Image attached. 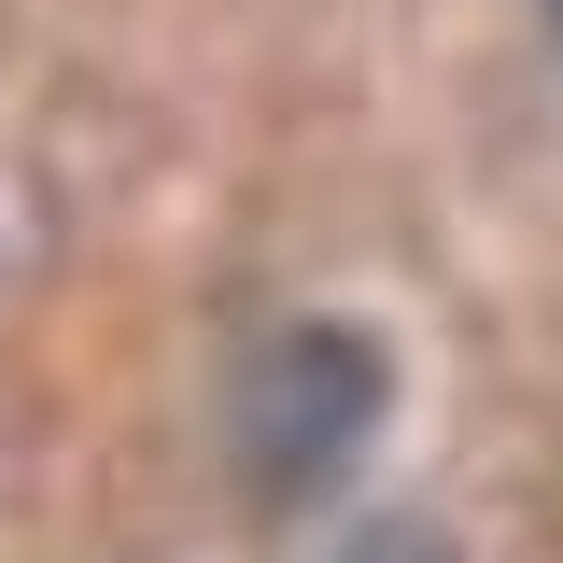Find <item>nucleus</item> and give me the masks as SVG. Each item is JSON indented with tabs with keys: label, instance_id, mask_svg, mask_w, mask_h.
I'll return each instance as SVG.
<instances>
[{
	"label": "nucleus",
	"instance_id": "nucleus-1",
	"mask_svg": "<svg viewBox=\"0 0 563 563\" xmlns=\"http://www.w3.org/2000/svg\"><path fill=\"white\" fill-rule=\"evenodd\" d=\"M380 437V339L352 324H282L240 366V409H225V451L268 507H310V493L352 479V451Z\"/></svg>",
	"mask_w": 563,
	"mask_h": 563
},
{
	"label": "nucleus",
	"instance_id": "nucleus-2",
	"mask_svg": "<svg viewBox=\"0 0 563 563\" xmlns=\"http://www.w3.org/2000/svg\"><path fill=\"white\" fill-rule=\"evenodd\" d=\"M339 563H451V550H437V536H422V521H366V536H352Z\"/></svg>",
	"mask_w": 563,
	"mask_h": 563
},
{
	"label": "nucleus",
	"instance_id": "nucleus-3",
	"mask_svg": "<svg viewBox=\"0 0 563 563\" xmlns=\"http://www.w3.org/2000/svg\"><path fill=\"white\" fill-rule=\"evenodd\" d=\"M550 29H563V0H550Z\"/></svg>",
	"mask_w": 563,
	"mask_h": 563
}]
</instances>
